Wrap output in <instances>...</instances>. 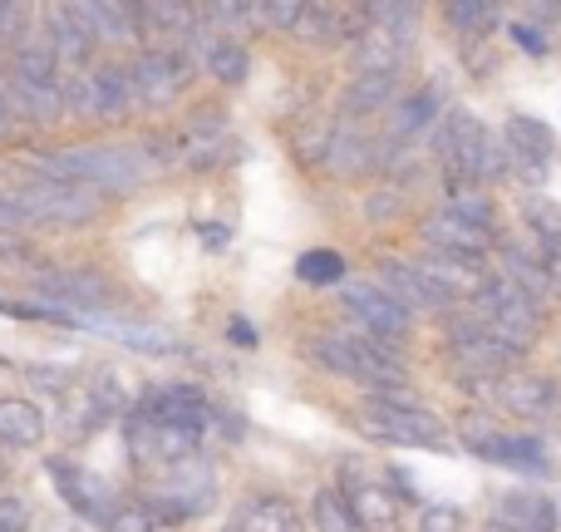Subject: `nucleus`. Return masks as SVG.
I'll return each mask as SVG.
<instances>
[{"label":"nucleus","mask_w":561,"mask_h":532,"mask_svg":"<svg viewBox=\"0 0 561 532\" xmlns=\"http://www.w3.org/2000/svg\"><path fill=\"white\" fill-rule=\"evenodd\" d=\"M158 168H168L158 138L153 144H79L35 158V173L99 188V193H128V188L148 183V173H158Z\"/></svg>","instance_id":"obj_1"},{"label":"nucleus","mask_w":561,"mask_h":532,"mask_svg":"<svg viewBox=\"0 0 561 532\" xmlns=\"http://www.w3.org/2000/svg\"><path fill=\"white\" fill-rule=\"evenodd\" d=\"M399 346H389V340L369 336V330L350 326V330H330V336H316L306 346V355L316 360L320 370H330V375H345L355 380V385L365 389H394L404 385V370H399Z\"/></svg>","instance_id":"obj_2"},{"label":"nucleus","mask_w":561,"mask_h":532,"mask_svg":"<svg viewBox=\"0 0 561 532\" xmlns=\"http://www.w3.org/2000/svg\"><path fill=\"white\" fill-rule=\"evenodd\" d=\"M434 154L444 163V178H468V183H497L513 173V154L503 138H493L473 114H448L434 128Z\"/></svg>","instance_id":"obj_3"},{"label":"nucleus","mask_w":561,"mask_h":532,"mask_svg":"<svg viewBox=\"0 0 561 532\" xmlns=\"http://www.w3.org/2000/svg\"><path fill=\"white\" fill-rule=\"evenodd\" d=\"M359 429L379 444H409V449H454L448 429L438 415H428L419 399L404 395V385L394 389H369V399L359 405Z\"/></svg>","instance_id":"obj_4"},{"label":"nucleus","mask_w":561,"mask_h":532,"mask_svg":"<svg viewBox=\"0 0 561 532\" xmlns=\"http://www.w3.org/2000/svg\"><path fill=\"white\" fill-rule=\"evenodd\" d=\"M444 350L448 360H454V370L468 380V385H478V380H497L507 375V370L523 360V350L507 346L503 336H497L493 326H488L483 316H454L444 330Z\"/></svg>","instance_id":"obj_5"},{"label":"nucleus","mask_w":561,"mask_h":532,"mask_svg":"<svg viewBox=\"0 0 561 532\" xmlns=\"http://www.w3.org/2000/svg\"><path fill=\"white\" fill-rule=\"evenodd\" d=\"M193 75H197V59L178 39H153L128 65L138 109H168L173 99H183V89H193Z\"/></svg>","instance_id":"obj_6"},{"label":"nucleus","mask_w":561,"mask_h":532,"mask_svg":"<svg viewBox=\"0 0 561 532\" xmlns=\"http://www.w3.org/2000/svg\"><path fill=\"white\" fill-rule=\"evenodd\" d=\"M473 310L507 340L527 355L533 340L542 336V301L533 291H523L513 276H483V286L473 291Z\"/></svg>","instance_id":"obj_7"},{"label":"nucleus","mask_w":561,"mask_h":532,"mask_svg":"<svg viewBox=\"0 0 561 532\" xmlns=\"http://www.w3.org/2000/svg\"><path fill=\"white\" fill-rule=\"evenodd\" d=\"M158 144H163L168 168L207 173V168H217L227 158V148H232V118H227L217 104H203V109H193L168 138H158Z\"/></svg>","instance_id":"obj_8"},{"label":"nucleus","mask_w":561,"mask_h":532,"mask_svg":"<svg viewBox=\"0 0 561 532\" xmlns=\"http://www.w3.org/2000/svg\"><path fill=\"white\" fill-rule=\"evenodd\" d=\"M65 99L69 109H79L84 118H99V124H118V118H128L138 109L128 65H114V59L75 69V79H65Z\"/></svg>","instance_id":"obj_9"},{"label":"nucleus","mask_w":561,"mask_h":532,"mask_svg":"<svg viewBox=\"0 0 561 532\" xmlns=\"http://www.w3.org/2000/svg\"><path fill=\"white\" fill-rule=\"evenodd\" d=\"M473 389L527 425H557L561 419V385L547 375H533V370H507L497 380H478Z\"/></svg>","instance_id":"obj_10"},{"label":"nucleus","mask_w":561,"mask_h":532,"mask_svg":"<svg viewBox=\"0 0 561 532\" xmlns=\"http://www.w3.org/2000/svg\"><path fill=\"white\" fill-rule=\"evenodd\" d=\"M213 494H217L213 468H207L197 454H187V459H173V464L158 474L148 503H153L168 523H187V518H203L207 508H213Z\"/></svg>","instance_id":"obj_11"},{"label":"nucleus","mask_w":561,"mask_h":532,"mask_svg":"<svg viewBox=\"0 0 561 532\" xmlns=\"http://www.w3.org/2000/svg\"><path fill=\"white\" fill-rule=\"evenodd\" d=\"M39 301L49 306V316H75V310H104L114 301V281L104 271H89V267H45L35 271L30 281Z\"/></svg>","instance_id":"obj_12"},{"label":"nucleus","mask_w":561,"mask_h":532,"mask_svg":"<svg viewBox=\"0 0 561 532\" xmlns=\"http://www.w3.org/2000/svg\"><path fill=\"white\" fill-rule=\"evenodd\" d=\"M340 301H345V310H350V326L369 330V336L389 340V346H404L409 316H414V310H409L389 286H379V281H345V286H340Z\"/></svg>","instance_id":"obj_13"},{"label":"nucleus","mask_w":561,"mask_h":532,"mask_svg":"<svg viewBox=\"0 0 561 532\" xmlns=\"http://www.w3.org/2000/svg\"><path fill=\"white\" fill-rule=\"evenodd\" d=\"M138 415L163 429H183L193 439H207V429L217 425V405L197 385H153L138 399Z\"/></svg>","instance_id":"obj_14"},{"label":"nucleus","mask_w":561,"mask_h":532,"mask_svg":"<svg viewBox=\"0 0 561 532\" xmlns=\"http://www.w3.org/2000/svg\"><path fill=\"white\" fill-rule=\"evenodd\" d=\"M65 320H69V326L99 330V336H114L118 346L144 350V355H178V350H183V340H178L168 326H158V320L114 316V310H75V316H65Z\"/></svg>","instance_id":"obj_15"},{"label":"nucleus","mask_w":561,"mask_h":532,"mask_svg":"<svg viewBox=\"0 0 561 532\" xmlns=\"http://www.w3.org/2000/svg\"><path fill=\"white\" fill-rule=\"evenodd\" d=\"M424 242L434 252H448V257H468V262H483L493 252V227L473 223V217L454 213V207H438V213L424 217Z\"/></svg>","instance_id":"obj_16"},{"label":"nucleus","mask_w":561,"mask_h":532,"mask_svg":"<svg viewBox=\"0 0 561 532\" xmlns=\"http://www.w3.org/2000/svg\"><path fill=\"white\" fill-rule=\"evenodd\" d=\"M49 478H55L59 498L75 508L79 518L104 528V518L114 513V494H108V478H99L94 468L84 464H69V459H49Z\"/></svg>","instance_id":"obj_17"},{"label":"nucleus","mask_w":561,"mask_h":532,"mask_svg":"<svg viewBox=\"0 0 561 532\" xmlns=\"http://www.w3.org/2000/svg\"><path fill=\"white\" fill-rule=\"evenodd\" d=\"M503 276H513L523 291H533L537 301L547 296H561V252H552V247L533 242H503Z\"/></svg>","instance_id":"obj_18"},{"label":"nucleus","mask_w":561,"mask_h":532,"mask_svg":"<svg viewBox=\"0 0 561 532\" xmlns=\"http://www.w3.org/2000/svg\"><path fill=\"white\" fill-rule=\"evenodd\" d=\"M340 488H345L350 508H355L359 528L365 532H394L399 523V494L389 484H379V478H365L355 464L340 474Z\"/></svg>","instance_id":"obj_19"},{"label":"nucleus","mask_w":561,"mask_h":532,"mask_svg":"<svg viewBox=\"0 0 561 532\" xmlns=\"http://www.w3.org/2000/svg\"><path fill=\"white\" fill-rule=\"evenodd\" d=\"M375 281L394 291L409 310H448V306H454V291L438 286V281L428 276L419 262H394V257H385L379 271H375Z\"/></svg>","instance_id":"obj_20"},{"label":"nucleus","mask_w":561,"mask_h":532,"mask_svg":"<svg viewBox=\"0 0 561 532\" xmlns=\"http://www.w3.org/2000/svg\"><path fill=\"white\" fill-rule=\"evenodd\" d=\"M45 35L55 39L59 65H65V69H89V65H94L99 39H94V30L84 25V15H79L69 0H55V5L45 10Z\"/></svg>","instance_id":"obj_21"},{"label":"nucleus","mask_w":561,"mask_h":532,"mask_svg":"<svg viewBox=\"0 0 561 532\" xmlns=\"http://www.w3.org/2000/svg\"><path fill=\"white\" fill-rule=\"evenodd\" d=\"M69 415H75L79 429H99V425H108V419L128 415V399H124V389H118V380L108 375V370H89V375L79 380L75 405H65V419Z\"/></svg>","instance_id":"obj_22"},{"label":"nucleus","mask_w":561,"mask_h":532,"mask_svg":"<svg viewBox=\"0 0 561 532\" xmlns=\"http://www.w3.org/2000/svg\"><path fill=\"white\" fill-rule=\"evenodd\" d=\"M350 55H355V75H399L409 55V35L404 25H365L350 39Z\"/></svg>","instance_id":"obj_23"},{"label":"nucleus","mask_w":561,"mask_h":532,"mask_svg":"<svg viewBox=\"0 0 561 532\" xmlns=\"http://www.w3.org/2000/svg\"><path fill=\"white\" fill-rule=\"evenodd\" d=\"M503 144L513 154V173H523V178H542L547 163H552V128L542 118H527V114L507 118Z\"/></svg>","instance_id":"obj_24"},{"label":"nucleus","mask_w":561,"mask_h":532,"mask_svg":"<svg viewBox=\"0 0 561 532\" xmlns=\"http://www.w3.org/2000/svg\"><path fill=\"white\" fill-rule=\"evenodd\" d=\"M379 163H385V144L369 138L365 128H355V118H340L335 144H330V158H325L330 173L335 178H365V173H375Z\"/></svg>","instance_id":"obj_25"},{"label":"nucleus","mask_w":561,"mask_h":532,"mask_svg":"<svg viewBox=\"0 0 561 532\" xmlns=\"http://www.w3.org/2000/svg\"><path fill=\"white\" fill-rule=\"evenodd\" d=\"M365 25H369L365 10L345 15L340 0H306V10H300V20H296V35L306 39V45H335V39H355Z\"/></svg>","instance_id":"obj_26"},{"label":"nucleus","mask_w":561,"mask_h":532,"mask_svg":"<svg viewBox=\"0 0 561 532\" xmlns=\"http://www.w3.org/2000/svg\"><path fill=\"white\" fill-rule=\"evenodd\" d=\"M478 459L488 464H503V468H517V474H547V449L537 444L533 434H473L468 439Z\"/></svg>","instance_id":"obj_27"},{"label":"nucleus","mask_w":561,"mask_h":532,"mask_svg":"<svg viewBox=\"0 0 561 532\" xmlns=\"http://www.w3.org/2000/svg\"><path fill=\"white\" fill-rule=\"evenodd\" d=\"M153 30L178 45H203L213 35V20H207L203 0H153Z\"/></svg>","instance_id":"obj_28"},{"label":"nucleus","mask_w":561,"mask_h":532,"mask_svg":"<svg viewBox=\"0 0 561 532\" xmlns=\"http://www.w3.org/2000/svg\"><path fill=\"white\" fill-rule=\"evenodd\" d=\"M10 99L25 118L35 124H55L59 114L69 109L65 99V79H30V75H10Z\"/></svg>","instance_id":"obj_29"},{"label":"nucleus","mask_w":561,"mask_h":532,"mask_svg":"<svg viewBox=\"0 0 561 532\" xmlns=\"http://www.w3.org/2000/svg\"><path fill=\"white\" fill-rule=\"evenodd\" d=\"M428 128H438V94L434 89H414V94L394 99V109H389V138L419 144Z\"/></svg>","instance_id":"obj_30"},{"label":"nucleus","mask_w":561,"mask_h":532,"mask_svg":"<svg viewBox=\"0 0 561 532\" xmlns=\"http://www.w3.org/2000/svg\"><path fill=\"white\" fill-rule=\"evenodd\" d=\"M69 5L84 15V25L94 30L99 45H134L138 30L128 15V0H69Z\"/></svg>","instance_id":"obj_31"},{"label":"nucleus","mask_w":561,"mask_h":532,"mask_svg":"<svg viewBox=\"0 0 561 532\" xmlns=\"http://www.w3.org/2000/svg\"><path fill=\"white\" fill-rule=\"evenodd\" d=\"M197 55L207 59V69H213L217 84L237 89L247 79V69H252V55H247V45L237 35H222V30H213V35L197 45Z\"/></svg>","instance_id":"obj_32"},{"label":"nucleus","mask_w":561,"mask_h":532,"mask_svg":"<svg viewBox=\"0 0 561 532\" xmlns=\"http://www.w3.org/2000/svg\"><path fill=\"white\" fill-rule=\"evenodd\" d=\"M394 99H399V75H355V84L345 89L340 109H345V118H369V114L394 109Z\"/></svg>","instance_id":"obj_33"},{"label":"nucleus","mask_w":561,"mask_h":532,"mask_svg":"<svg viewBox=\"0 0 561 532\" xmlns=\"http://www.w3.org/2000/svg\"><path fill=\"white\" fill-rule=\"evenodd\" d=\"M497 528L503 532H557V508L542 494H507L497 503Z\"/></svg>","instance_id":"obj_34"},{"label":"nucleus","mask_w":561,"mask_h":532,"mask_svg":"<svg viewBox=\"0 0 561 532\" xmlns=\"http://www.w3.org/2000/svg\"><path fill=\"white\" fill-rule=\"evenodd\" d=\"M45 439V415L35 399H0V444L5 449H30Z\"/></svg>","instance_id":"obj_35"},{"label":"nucleus","mask_w":561,"mask_h":532,"mask_svg":"<svg viewBox=\"0 0 561 532\" xmlns=\"http://www.w3.org/2000/svg\"><path fill=\"white\" fill-rule=\"evenodd\" d=\"M296 508L286 498H247L232 518V532H296Z\"/></svg>","instance_id":"obj_36"},{"label":"nucleus","mask_w":561,"mask_h":532,"mask_svg":"<svg viewBox=\"0 0 561 532\" xmlns=\"http://www.w3.org/2000/svg\"><path fill=\"white\" fill-rule=\"evenodd\" d=\"M419 267H424L444 291H454V296L458 291L473 296V291L483 286V262H468V257H448V252H434V247H428V252L419 257Z\"/></svg>","instance_id":"obj_37"},{"label":"nucleus","mask_w":561,"mask_h":532,"mask_svg":"<svg viewBox=\"0 0 561 532\" xmlns=\"http://www.w3.org/2000/svg\"><path fill=\"white\" fill-rule=\"evenodd\" d=\"M444 20L458 35H488L503 20V0H444Z\"/></svg>","instance_id":"obj_38"},{"label":"nucleus","mask_w":561,"mask_h":532,"mask_svg":"<svg viewBox=\"0 0 561 532\" xmlns=\"http://www.w3.org/2000/svg\"><path fill=\"white\" fill-rule=\"evenodd\" d=\"M207 20H213V30H222V35H252V30H262V0H203Z\"/></svg>","instance_id":"obj_39"},{"label":"nucleus","mask_w":561,"mask_h":532,"mask_svg":"<svg viewBox=\"0 0 561 532\" xmlns=\"http://www.w3.org/2000/svg\"><path fill=\"white\" fill-rule=\"evenodd\" d=\"M310 523H316V532H365L340 484H330V488L316 494V503H310Z\"/></svg>","instance_id":"obj_40"},{"label":"nucleus","mask_w":561,"mask_h":532,"mask_svg":"<svg viewBox=\"0 0 561 532\" xmlns=\"http://www.w3.org/2000/svg\"><path fill=\"white\" fill-rule=\"evenodd\" d=\"M335 128H340V124H335V118H325V114L300 118L296 134H290V148H296L300 163H320V168H325L330 144H335Z\"/></svg>","instance_id":"obj_41"},{"label":"nucleus","mask_w":561,"mask_h":532,"mask_svg":"<svg viewBox=\"0 0 561 532\" xmlns=\"http://www.w3.org/2000/svg\"><path fill=\"white\" fill-rule=\"evenodd\" d=\"M163 528H173V523L148 498L144 503H114V513L104 518V532H163Z\"/></svg>","instance_id":"obj_42"},{"label":"nucleus","mask_w":561,"mask_h":532,"mask_svg":"<svg viewBox=\"0 0 561 532\" xmlns=\"http://www.w3.org/2000/svg\"><path fill=\"white\" fill-rule=\"evenodd\" d=\"M444 207H454V213H463V217H473V223L493 227V203H488L483 183H468V178H448V203H444Z\"/></svg>","instance_id":"obj_43"},{"label":"nucleus","mask_w":561,"mask_h":532,"mask_svg":"<svg viewBox=\"0 0 561 532\" xmlns=\"http://www.w3.org/2000/svg\"><path fill=\"white\" fill-rule=\"evenodd\" d=\"M296 276L306 281V286H340V281H345V257L325 252V247H320V252H306L296 262Z\"/></svg>","instance_id":"obj_44"},{"label":"nucleus","mask_w":561,"mask_h":532,"mask_svg":"<svg viewBox=\"0 0 561 532\" xmlns=\"http://www.w3.org/2000/svg\"><path fill=\"white\" fill-rule=\"evenodd\" d=\"M527 227H533V237L542 247H552V252H561V207L547 203V197H533V203L523 207Z\"/></svg>","instance_id":"obj_45"},{"label":"nucleus","mask_w":561,"mask_h":532,"mask_svg":"<svg viewBox=\"0 0 561 532\" xmlns=\"http://www.w3.org/2000/svg\"><path fill=\"white\" fill-rule=\"evenodd\" d=\"M359 10H365L369 25H404V30H409V20H414L419 0H365Z\"/></svg>","instance_id":"obj_46"},{"label":"nucleus","mask_w":561,"mask_h":532,"mask_svg":"<svg viewBox=\"0 0 561 532\" xmlns=\"http://www.w3.org/2000/svg\"><path fill=\"white\" fill-rule=\"evenodd\" d=\"M419 532H463V513L448 503H434L419 513Z\"/></svg>","instance_id":"obj_47"},{"label":"nucleus","mask_w":561,"mask_h":532,"mask_svg":"<svg viewBox=\"0 0 561 532\" xmlns=\"http://www.w3.org/2000/svg\"><path fill=\"white\" fill-rule=\"evenodd\" d=\"M300 10H306V0H262V20L276 30H296Z\"/></svg>","instance_id":"obj_48"},{"label":"nucleus","mask_w":561,"mask_h":532,"mask_svg":"<svg viewBox=\"0 0 561 532\" xmlns=\"http://www.w3.org/2000/svg\"><path fill=\"white\" fill-rule=\"evenodd\" d=\"M399 203H404V193H399V188H379V193H369L365 217H369V223H389V217H399Z\"/></svg>","instance_id":"obj_49"},{"label":"nucleus","mask_w":561,"mask_h":532,"mask_svg":"<svg viewBox=\"0 0 561 532\" xmlns=\"http://www.w3.org/2000/svg\"><path fill=\"white\" fill-rule=\"evenodd\" d=\"M30 503L25 498H0V532H30Z\"/></svg>","instance_id":"obj_50"},{"label":"nucleus","mask_w":561,"mask_h":532,"mask_svg":"<svg viewBox=\"0 0 561 532\" xmlns=\"http://www.w3.org/2000/svg\"><path fill=\"white\" fill-rule=\"evenodd\" d=\"M25 10H30V0H0V35H15Z\"/></svg>","instance_id":"obj_51"},{"label":"nucleus","mask_w":561,"mask_h":532,"mask_svg":"<svg viewBox=\"0 0 561 532\" xmlns=\"http://www.w3.org/2000/svg\"><path fill=\"white\" fill-rule=\"evenodd\" d=\"M15 124H20V109H15V99H10V89H0V144L15 134Z\"/></svg>","instance_id":"obj_52"},{"label":"nucleus","mask_w":561,"mask_h":532,"mask_svg":"<svg viewBox=\"0 0 561 532\" xmlns=\"http://www.w3.org/2000/svg\"><path fill=\"white\" fill-rule=\"evenodd\" d=\"M513 39H517V45L527 49V55H547V39L537 35L533 25H513Z\"/></svg>","instance_id":"obj_53"},{"label":"nucleus","mask_w":561,"mask_h":532,"mask_svg":"<svg viewBox=\"0 0 561 532\" xmlns=\"http://www.w3.org/2000/svg\"><path fill=\"white\" fill-rule=\"evenodd\" d=\"M232 340H237V346H256L252 320H232Z\"/></svg>","instance_id":"obj_54"},{"label":"nucleus","mask_w":561,"mask_h":532,"mask_svg":"<svg viewBox=\"0 0 561 532\" xmlns=\"http://www.w3.org/2000/svg\"><path fill=\"white\" fill-rule=\"evenodd\" d=\"M527 10H533L537 20H552L557 10H561V0H527Z\"/></svg>","instance_id":"obj_55"}]
</instances>
